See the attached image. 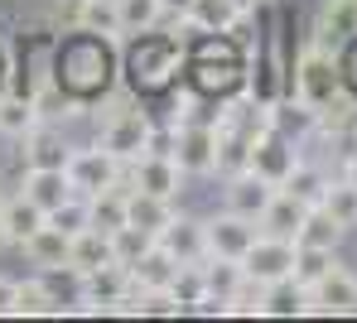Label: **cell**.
<instances>
[{
	"mask_svg": "<svg viewBox=\"0 0 357 323\" xmlns=\"http://www.w3.org/2000/svg\"><path fill=\"white\" fill-rule=\"evenodd\" d=\"M97 116H102V150H112L121 164H130V159H140V155L150 150V130H155V121H150L126 92L107 102V111L97 107Z\"/></svg>",
	"mask_w": 357,
	"mask_h": 323,
	"instance_id": "cell-1",
	"label": "cell"
},
{
	"mask_svg": "<svg viewBox=\"0 0 357 323\" xmlns=\"http://www.w3.org/2000/svg\"><path fill=\"white\" fill-rule=\"evenodd\" d=\"M338 87H348V82H343V68H338V54H328L324 44L309 39V44L299 49V58H295V87H290V97H299V102L314 107V111H324Z\"/></svg>",
	"mask_w": 357,
	"mask_h": 323,
	"instance_id": "cell-2",
	"label": "cell"
},
{
	"mask_svg": "<svg viewBox=\"0 0 357 323\" xmlns=\"http://www.w3.org/2000/svg\"><path fill=\"white\" fill-rule=\"evenodd\" d=\"M218 130H227V135H241V140L256 150V140H266V135L275 130V102H261L256 92L227 97V102L218 107Z\"/></svg>",
	"mask_w": 357,
	"mask_h": 323,
	"instance_id": "cell-3",
	"label": "cell"
},
{
	"mask_svg": "<svg viewBox=\"0 0 357 323\" xmlns=\"http://www.w3.org/2000/svg\"><path fill=\"white\" fill-rule=\"evenodd\" d=\"M130 68H135V82L140 87H169L178 72H183V44L178 39H145L130 49Z\"/></svg>",
	"mask_w": 357,
	"mask_h": 323,
	"instance_id": "cell-4",
	"label": "cell"
},
{
	"mask_svg": "<svg viewBox=\"0 0 357 323\" xmlns=\"http://www.w3.org/2000/svg\"><path fill=\"white\" fill-rule=\"evenodd\" d=\"M68 179H73V189L82 198L92 194H107V189H116L121 179H126V164H121L112 150H73L68 155Z\"/></svg>",
	"mask_w": 357,
	"mask_h": 323,
	"instance_id": "cell-5",
	"label": "cell"
},
{
	"mask_svg": "<svg viewBox=\"0 0 357 323\" xmlns=\"http://www.w3.org/2000/svg\"><path fill=\"white\" fill-rule=\"evenodd\" d=\"M174 159L183 174H218V126L174 121Z\"/></svg>",
	"mask_w": 357,
	"mask_h": 323,
	"instance_id": "cell-6",
	"label": "cell"
},
{
	"mask_svg": "<svg viewBox=\"0 0 357 323\" xmlns=\"http://www.w3.org/2000/svg\"><path fill=\"white\" fill-rule=\"evenodd\" d=\"M295 256H299V246L290 242V237L261 232V237H256V246L241 256V265H246V275H251V280L275 285V280H290V275H295Z\"/></svg>",
	"mask_w": 357,
	"mask_h": 323,
	"instance_id": "cell-7",
	"label": "cell"
},
{
	"mask_svg": "<svg viewBox=\"0 0 357 323\" xmlns=\"http://www.w3.org/2000/svg\"><path fill=\"white\" fill-rule=\"evenodd\" d=\"M208 232V256H227V260H241L256 237H261V222L256 217H241V212H218L213 222H203Z\"/></svg>",
	"mask_w": 357,
	"mask_h": 323,
	"instance_id": "cell-8",
	"label": "cell"
},
{
	"mask_svg": "<svg viewBox=\"0 0 357 323\" xmlns=\"http://www.w3.org/2000/svg\"><path fill=\"white\" fill-rule=\"evenodd\" d=\"M178 184H183V169H178L174 155H140V159L126 164V194L130 189H145V194L174 198Z\"/></svg>",
	"mask_w": 357,
	"mask_h": 323,
	"instance_id": "cell-9",
	"label": "cell"
},
{
	"mask_svg": "<svg viewBox=\"0 0 357 323\" xmlns=\"http://www.w3.org/2000/svg\"><path fill=\"white\" fill-rule=\"evenodd\" d=\"M295 164H299V145L285 135V130H271V135L256 140V150H251V169H256L261 179H271L275 189L295 174Z\"/></svg>",
	"mask_w": 357,
	"mask_h": 323,
	"instance_id": "cell-10",
	"label": "cell"
},
{
	"mask_svg": "<svg viewBox=\"0 0 357 323\" xmlns=\"http://www.w3.org/2000/svg\"><path fill=\"white\" fill-rule=\"evenodd\" d=\"M280 194L271 179H261L256 169H241V174H227V189H222V198H227V212H241V217H266V207H271V198Z\"/></svg>",
	"mask_w": 357,
	"mask_h": 323,
	"instance_id": "cell-11",
	"label": "cell"
},
{
	"mask_svg": "<svg viewBox=\"0 0 357 323\" xmlns=\"http://www.w3.org/2000/svg\"><path fill=\"white\" fill-rule=\"evenodd\" d=\"M130 290H135V280H130V265H121V260H107V265L82 275V304L87 309H112Z\"/></svg>",
	"mask_w": 357,
	"mask_h": 323,
	"instance_id": "cell-12",
	"label": "cell"
},
{
	"mask_svg": "<svg viewBox=\"0 0 357 323\" xmlns=\"http://www.w3.org/2000/svg\"><path fill=\"white\" fill-rule=\"evenodd\" d=\"M353 39H357V0H324L319 19H314V44H324L328 54H338Z\"/></svg>",
	"mask_w": 357,
	"mask_h": 323,
	"instance_id": "cell-13",
	"label": "cell"
},
{
	"mask_svg": "<svg viewBox=\"0 0 357 323\" xmlns=\"http://www.w3.org/2000/svg\"><path fill=\"white\" fill-rule=\"evenodd\" d=\"M309 314H357V275L333 265L314 290H309Z\"/></svg>",
	"mask_w": 357,
	"mask_h": 323,
	"instance_id": "cell-14",
	"label": "cell"
},
{
	"mask_svg": "<svg viewBox=\"0 0 357 323\" xmlns=\"http://www.w3.org/2000/svg\"><path fill=\"white\" fill-rule=\"evenodd\" d=\"M174 217H178V212H174V198L145 194V189H130V194H126V222H130V227H140V232H150V237H160Z\"/></svg>",
	"mask_w": 357,
	"mask_h": 323,
	"instance_id": "cell-15",
	"label": "cell"
},
{
	"mask_svg": "<svg viewBox=\"0 0 357 323\" xmlns=\"http://www.w3.org/2000/svg\"><path fill=\"white\" fill-rule=\"evenodd\" d=\"M63 63L77 68V72H63L73 92H92V87L107 82V77H97V68H107V54H102V39H97V34H87L82 44H73V49L63 54Z\"/></svg>",
	"mask_w": 357,
	"mask_h": 323,
	"instance_id": "cell-16",
	"label": "cell"
},
{
	"mask_svg": "<svg viewBox=\"0 0 357 323\" xmlns=\"http://www.w3.org/2000/svg\"><path fill=\"white\" fill-rule=\"evenodd\" d=\"M178 265H183V260L155 242L140 260H130V280H135V290H169L174 275H178Z\"/></svg>",
	"mask_w": 357,
	"mask_h": 323,
	"instance_id": "cell-17",
	"label": "cell"
},
{
	"mask_svg": "<svg viewBox=\"0 0 357 323\" xmlns=\"http://www.w3.org/2000/svg\"><path fill=\"white\" fill-rule=\"evenodd\" d=\"M68 155L73 150L63 145V135L54 126H44V121L24 135V164L29 169H68Z\"/></svg>",
	"mask_w": 357,
	"mask_h": 323,
	"instance_id": "cell-18",
	"label": "cell"
},
{
	"mask_svg": "<svg viewBox=\"0 0 357 323\" xmlns=\"http://www.w3.org/2000/svg\"><path fill=\"white\" fill-rule=\"evenodd\" d=\"M160 246L174 251L183 265H193V260L208 256V232H203V222H193V217H174V222L160 232Z\"/></svg>",
	"mask_w": 357,
	"mask_h": 323,
	"instance_id": "cell-19",
	"label": "cell"
},
{
	"mask_svg": "<svg viewBox=\"0 0 357 323\" xmlns=\"http://www.w3.org/2000/svg\"><path fill=\"white\" fill-rule=\"evenodd\" d=\"M68 251H73V237L59 232L54 222H44V227L24 242V256L34 260V265H44V270H68Z\"/></svg>",
	"mask_w": 357,
	"mask_h": 323,
	"instance_id": "cell-20",
	"label": "cell"
},
{
	"mask_svg": "<svg viewBox=\"0 0 357 323\" xmlns=\"http://www.w3.org/2000/svg\"><path fill=\"white\" fill-rule=\"evenodd\" d=\"M0 217H5V232H10V242H15V246H24V242H29V237L49 222V212H44V207H39L29 194L0 203Z\"/></svg>",
	"mask_w": 357,
	"mask_h": 323,
	"instance_id": "cell-21",
	"label": "cell"
},
{
	"mask_svg": "<svg viewBox=\"0 0 357 323\" xmlns=\"http://www.w3.org/2000/svg\"><path fill=\"white\" fill-rule=\"evenodd\" d=\"M24 194L34 198L44 212H54V207H59V203H68L77 189H73L68 169H29V174H24Z\"/></svg>",
	"mask_w": 357,
	"mask_h": 323,
	"instance_id": "cell-22",
	"label": "cell"
},
{
	"mask_svg": "<svg viewBox=\"0 0 357 323\" xmlns=\"http://www.w3.org/2000/svg\"><path fill=\"white\" fill-rule=\"evenodd\" d=\"M183 19H188V29H198V34H232L241 10H237V0H193Z\"/></svg>",
	"mask_w": 357,
	"mask_h": 323,
	"instance_id": "cell-23",
	"label": "cell"
},
{
	"mask_svg": "<svg viewBox=\"0 0 357 323\" xmlns=\"http://www.w3.org/2000/svg\"><path fill=\"white\" fill-rule=\"evenodd\" d=\"M261 314H266V319H299V314H309V290L299 285L295 275L266 285V304H261Z\"/></svg>",
	"mask_w": 357,
	"mask_h": 323,
	"instance_id": "cell-24",
	"label": "cell"
},
{
	"mask_svg": "<svg viewBox=\"0 0 357 323\" xmlns=\"http://www.w3.org/2000/svg\"><path fill=\"white\" fill-rule=\"evenodd\" d=\"M107 260H116V246H112V237H107V232L87 227V232H77V237H73V251H68V265H73L77 275L97 270V265H107Z\"/></svg>",
	"mask_w": 357,
	"mask_h": 323,
	"instance_id": "cell-25",
	"label": "cell"
},
{
	"mask_svg": "<svg viewBox=\"0 0 357 323\" xmlns=\"http://www.w3.org/2000/svg\"><path fill=\"white\" fill-rule=\"evenodd\" d=\"M77 29H82V34H97V39H107V44L126 39V29H121V10H116V0H82Z\"/></svg>",
	"mask_w": 357,
	"mask_h": 323,
	"instance_id": "cell-26",
	"label": "cell"
},
{
	"mask_svg": "<svg viewBox=\"0 0 357 323\" xmlns=\"http://www.w3.org/2000/svg\"><path fill=\"white\" fill-rule=\"evenodd\" d=\"M338 242H343V227L333 222V212L328 207H309L295 232V246H328V251H338Z\"/></svg>",
	"mask_w": 357,
	"mask_h": 323,
	"instance_id": "cell-27",
	"label": "cell"
},
{
	"mask_svg": "<svg viewBox=\"0 0 357 323\" xmlns=\"http://www.w3.org/2000/svg\"><path fill=\"white\" fill-rule=\"evenodd\" d=\"M328 184H333V179H328V174H324L319 164L299 159V164H295V174H290V179H285L280 189H285L290 198H299L304 207H319V203H324V194H328Z\"/></svg>",
	"mask_w": 357,
	"mask_h": 323,
	"instance_id": "cell-28",
	"label": "cell"
},
{
	"mask_svg": "<svg viewBox=\"0 0 357 323\" xmlns=\"http://www.w3.org/2000/svg\"><path fill=\"white\" fill-rule=\"evenodd\" d=\"M39 121H44V111H39V102H34V97H0V135L24 140Z\"/></svg>",
	"mask_w": 357,
	"mask_h": 323,
	"instance_id": "cell-29",
	"label": "cell"
},
{
	"mask_svg": "<svg viewBox=\"0 0 357 323\" xmlns=\"http://www.w3.org/2000/svg\"><path fill=\"white\" fill-rule=\"evenodd\" d=\"M304 212H309V207L280 189V194L271 198L266 217H261V232H275V237H290V242H295V232H299V222H304Z\"/></svg>",
	"mask_w": 357,
	"mask_h": 323,
	"instance_id": "cell-30",
	"label": "cell"
},
{
	"mask_svg": "<svg viewBox=\"0 0 357 323\" xmlns=\"http://www.w3.org/2000/svg\"><path fill=\"white\" fill-rule=\"evenodd\" d=\"M87 207H92V227L97 232H121L126 227V179H121L116 189H107V194H92L87 198Z\"/></svg>",
	"mask_w": 357,
	"mask_h": 323,
	"instance_id": "cell-31",
	"label": "cell"
},
{
	"mask_svg": "<svg viewBox=\"0 0 357 323\" xmlns=\"http://www.w3.org/2000/svg\"><path fill=\"white\" fill-rule=\"evenodd\" d=\"M203 280H208V294L227 299L241 280H246V265L241 260H227V256H203Z\"/></svg>",
	"mask_w": 357,
	"mask_h": 323,
	"instance_id": "cell-32",
	"label": "cell"
},
{
	"mask_svg": "<svg viewBox=\"0 0 357 323\" xmlns=\"http://www.w3.org/2000/svg\"><path fill=\"white\" fill-rule=\"evenodd\" d=\"M319 207H328L333 222H338L343 232H353V227H357V184H353V179H333Z\"/></svg>",
	"mask_w": 357,
	"mask_h": 323,
	"instance_id": "cell-33",
	"label": "cell"
},
{
	"mask_svg": "<svg viewBox=\"0 0 357 323\" xmlns=\"http://www.w3.org/2000/svg\"><path fill=\"white\" fill-rule=\"evenodd\" d=\"M116 10H121V29L126 34H150L165 19V5L160 0H116Z\"/></svg>",
	"mask_w": 357,
	"mask_h": 323,
	"instance_id": "cell-34",
	"label": "cell"
},
{
	"mask_svg": "<svg viewBox=\"0 0 357 323\" xmlns=\"http://www.w3.org/2000/svg\"><path fill=\"white\" fill-rule=\"evenodd\" d=\"M338 265V256L328 251V246H299V256H295V280L304 285V290H314L328 270Z\"/></svg>",
	"mask_w": 357,
	"mask_h": 323,
	"instance_id": "cell-35",
	"label": "cell"
},
{
	"mask_svg": "<svg viewBox=\"0 0 357 323\" xmlns=\"http://www.w3.org/2000/svg\"><path fill=\"white\" fill-rule=\"evenodd\" d=\"M15 314H20V319L59 314V299H54V290H49L44 280H29V285H20V294H15Z\"/></svg>",
	"mask_w": 357,
	"mask_h": 323,
	"instance_id": "cell-36",
	"label": "cell"
},
{
	"mask_svg": "<svg viewBox=\"0 0 357 323\" xmlns=\"http://www.w3.org/2000/svg\"><path fill=\"white\" fill-rule=\"evenodd\" d=\"M49 222H54L59 232H68V237H77V232L92 227V207H87V198H82V194H73L68 203H59V207L49 212Z\"/></svg>",
	"mask_w": 357,
	"mask_h": 323,
	"instance_id": "cell-37",
	"label": "cell"
},
{
	"mask_svg": "<svg viewBox=\"0 0 357 323\" xmlns=\"http://www.w3.org/2000/svg\"><path fill=\"white\" fill-rule=\"evenodd\" d=\"M178 294V304L183 309H198L203 304V294H208V280H203V260H193V265H178V275H174V285H169Z\"/></svg>",
	"mask_w": 357,
	"mask_h": 323,
	"instance_id": "cell-38",
	"label": "cell"
},
{
	"mask_svg": "<svg viewBox=\"0 0 357 323\" xmlns=\"http://www.w3.org/2000/svg\"><path fill=\"white\" fill-rule=\"evenodd\" d=\"M155 242H160V237H150V232H140V227H130V222H126L121 232H112V246H116V260H121V265L140 260L150 246H155Z\"/></svg>",
	"mask_w": 357,
	"mask_h": 323,
	"instance_id": "cell-39",
	"label": "cell"
},
{
	"mask_svg": "<svg viewBox=\"0 0 357 323\" xmlns=\"http://www.w3.org/2000/svg\"><path fill=\"white\" fill-rule=\"evenodd\" d=\"M135 294H140V314H150V319H174V314H183L174 290H135Z\"/></svg>",
	"mask_w": 357,
	"mask_h": 323,
	"instance_id": "cell-40",
	"label": "cell"
},
{
	"mask_svg": "<svg viewBox=\"0 0 357 323\" xmlns=\"http://www.w3.org/2000/svg\"><path fill=\"white\" fill-rule=\"evenodd\" d=\"M338 68H343V82H348V87H357V39L338 49Z\"/></svg>",
	"mask_w": 357,
	"mask_h": 323,
	"instance_id": "cell-41",
	"label": "cell"
},
{
	"mask_svg": "<svg viewBox=\"0 0 357 323\" xmlns=\"http://www.w3.org/2000/svg\"><path fill=\"white\" fill-rule=\"evenodd\" d=\"M15 294H20V280H5V275H0V319L15 314Z\"/></svg>",
	"mask_w": 357,
	"mask_h": 323,
	"instance_id": "cell-42",
	"label": "cell"
},
{
	"mask_svg": "<svg viewBox=\"0 0 357 323\" xmlns=\"http://www.w3.org/2000/svg\"><path fill=\"white\" fill-rule=\"evenodd\" d=\"M160 5H165V15H178V19H183V15H188V5H193V0H160Z\"/></svg>",
	"mask_w": 357,
	"mask_h": 323,
	"instance_id": "cell-43",
	"label": "cell"
},
{
	"mask_svg": "<svg viewBox=\"0 0 357 323\" xmlns=\"http://www.w3.org/2000/svg\"><path fill=\"white\" fill-rule=\"evenodd\" d=\"M343 179H353V184H357V150L348 155V164H343Z\"/></svg>",
	"mask_w": 357,
	"mask_h": 323,
	"instance_id": "cell-44",
	"label": "cell"
},
{
	"mask_svg": "<svg viewBox=\"0 0 357 323\" xmlns=\"http://www.w3.org/2000/svg\"><path fill=\"white\" fill-rule=\"evenodd\" d=\"M261 5H266V0H237V10H241V15H256Z\"/></svg>",
	"mask_w": 357,
	"mask_h": 323,
	"instance_id": "cell-45",
	"label": "cell"
},
{
	"mask_svg": "<svg viewBox=\"0 0 357 323\" xmlns=\"http://www.w3.org/2000/svg\"><path fill=\"white\" fill-rule=\"evenodd\" d=\"M0 246H15V242H10V232H5V217H0Z\"/></svg>",
	"mask_w": 357,
	"mask_h": 323,
	"instance_id": "cell-46",
	"label": "cell"
},
{
	"mask_svg": "<svg viewBox=\"0 0 357 323\" xmlns=\"http://www.w3.org/2000/svg\"><path fill=\"white\" fill-rule=\"evenodd\" d=\"M0 203H5V198H0Z\"/></svg>",
	"mask_w": 357,
	"mask_h": 323,
	"instance_id": "cell-47",
	"label": "cell"
}]
</instances>
